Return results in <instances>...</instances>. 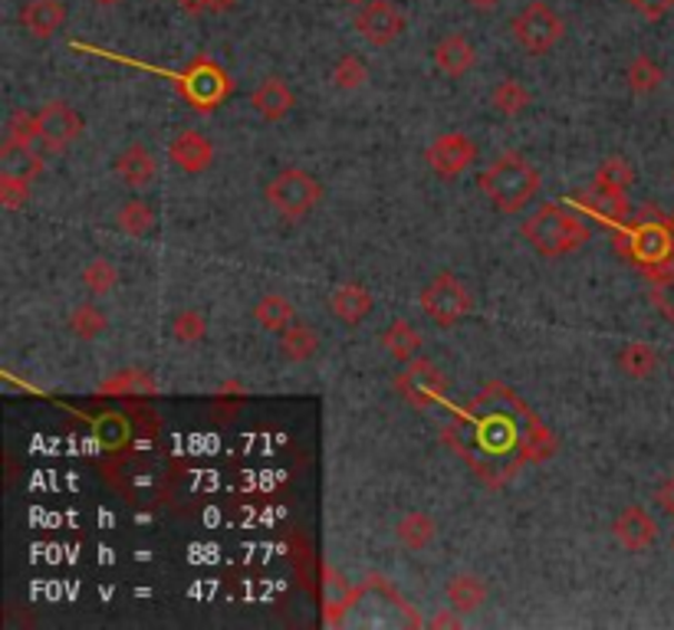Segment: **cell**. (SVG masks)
<instances>
[{
    "label": "cell",
    "mask_w": 674,
    "mask_h": 630,
    "mask_svg": "<svg viewBox=\"0 0 674 630\" xmlns=\"http://www.w3.org/2000/svg\"><path fill=\"white\" fill-rule=\"evenodd\" d=\"M480 191L500 213H517L536 198L539 171L526 161L524 154L507 151L480 174Z\"/></svg>",
    "instance_id": "6da1fadb"
},
{
    "label": "cell",
    "mask_w": 674,
    "mask_h": 630,
    "mask_svg": "<svg viewBox=\"0 0 674 630\" xmlns=\"http://www.w3.org/2000/svg\"><path fill=\"white\" fill-rule=\"evenodd\" d=\"M521 233L526 237V243L543 257H569L589 240V227L576 213L556 208V204H543L526 220Z\"/></svg>",
    "instance_id": "7a4b0ae2"
},
{
    "label": "cell",
    "mask_w": 674,
    "mask_h": 630,
    "mask_svg": "<svg viewBox=\"0 0 674 630\" xmlns=\"http://www.w3.org/2000/svg\"><path fill=\"white\" fill-rule=\"evenodd\" d=\"M511 33L517 40V47L526 50L529 57H543L553 47H559V40L566 37V23H563V17L549 3L533 0V3H526L524 10L514 13Z\"/></svg>",
    "instance_id": "3957f363"
},
{
    "label": "cell",
    "mask_w": 674,
    "mask_h": 630,
    "mask_svg": "<svg viewBox=\"0 0 674 630\" xmlns=\"http://www.w3.org/2000/svg\"><path fill=\"white\" fill-rule=\"evenodd\" d=\"M319 201H323V184L313 174H306L303 168H284L267 184V204L290 220L306 217Z\"/></svg>",
    "instance_id": "277c9868"
},
{
    "label": "cell",
    "mask_w": 674,
    "mask_h": 630,
    "mask_svg": "<svg viewBox=\"0 0 674 630\" xmlns=\"http://www.w3.org/2000/svg\"><path fill=\"white\" fill-rule=\"evenodd\" d=\"M422 309H425V316H428L432 322H438V326H457L460 319L470 316L474 296H470V289L464 286L460 277L442 270L435 280L422 289Z\"/></svg>",
    "instance_id": "5b68a950"
},
{
    "label": "cell",
    "mask_w": 674,
    "mask_h": 630,
    "mask_svg": "<svg viewBox=\"0 0 674 630\" xmlns=\"http://www.w3.org/2000/svg\"><path fill=\"white\" fill-rule=\"evenodd\" d=\"M395 388L398 394L415 404V408H432L442 401V394L448 391V381L442 374V368L428 358H412L405 361V371L395 378Z\"/></svg>",
    "instance_id": "8992f818"
},
{
    "label": "cell",
    "mask_w": 674,
    "mask_h": 630,
    "mask_svg": "<svg viewBox=\"0 0 674 630\" xmlns=\"http://www.w3.org/2000/svg\"><path fill=\"white\" fill-rule=\"evenodd\" d=\"M37 122H40V144L47 151H63L73 141L82 139V132H86L82 116L76 112L70 102H60V99L40 106L37 109Z\"/></svg>",
    "instance_id": "52a82bcc"
},
{
    "label": "cell",
    "mask_w": 674,
    "mask_h": 630,
    "mask_svg": "<svg viewBox=\"0 0 674 630\" xmlns=\"http://www.w3.org/2000/svg\"><path fill=\"white\" fill-rule=\"evenodd\" d=\"M356 30L366 43L388 47L405 33V13L391 0H369L356 13Z\"/></svg>",
    "instance_id": "ba28073f"
},
{
    "label": "cell",
    "mask_w": 674,
    "mask_h": 630,
    "mask_svg": "<svg viewBox=\"0 0 674 630\" xmlns=\"http://www.w3.org/2000/svg\"><path fill=\"white\" fill-rule=\"evenodd\" d=\"M425 161L438 178H460L477 161V144L464 132H448V136H438L428 144Z\"/></svg>",
    "instance_id": "9c48e42d"
},
{
    "label": "cell",
    "mask_w": 674,
    "mask_h": 630,
    "mask_svg": "<svg viewBox=\"0 0 674 630\" xmlns=\"http://www.w3.org/2000/svg\"><path fill=\"white\" fill-rule=\"evenodd\" d=\"M181 92L198 106V109H215L227 96V76L211 60H195L188 72L181 76Z\"/></svg>",
    "instance_id": "30bf717a"
},
{
    "label": "cell",
    "mask_w": 674,
    "mask_h": 630,
    "mask_svg": "<svg viewBox=\"0 0 674 630\" xmlns=\"http://www.w3.org/2000/svg\"><path fill=\"white\" fill-rule=\"evenodd\" d=\"M612 536L625 552H645L658 539V522L645 506H625L612 522Z\"/></svg>",
    "instance_id": "8fae6325"
},
{
    "label": "cell",
    "mask_w": 674,
    "mask_h": 630,
    "mask_svg": "<svg viewBox=\"0 0 674 630\" xmlns=\"http://www.w3.org/2000/svg\"><path fill=\"white\" fill-rule=\"evenodd\" d=\"M250 106L254 112L264 119V122H284L294 106H297V96L294 89L280 79V76H267L264 82H257V89L250 92Z\"/></svg>",
    "instance_id": "7c38bea8"
},
{
    "label": "cell",
    "mask_w": 674,
    "mask_h": 630,
    "mask_svg": "<svg viewBox=\"0 0 674 630\" xmlns=\"http://www.w3.org/2000/svg\"><path fill=\"white\" fill-rule=\"evenodd\" d=\"M63 23H67L63 0H23V7H20V27L37 40L57 37L63 30Z\"/></svg>",
    "instance_id": "4fadbf2b"
},
{
    "label": "cell",
    "mask_w": 674,
    "mask_h": 630,
    "mask_svg": "<svg viewBox=\"0 0 674 630\" xmlns=\"http://www.w3.org/2000/svg\"><path fill=\"white\" fill-rule=\"evenodd\" d=\"M168 158H171L175 168H181L185 174H201V171H208L211 161H215V144L205 139L201 132L185 129V132H178V136L171 139V144H168Z\"/></svg>",
    "instance_id": "5bb4252c"
},
{
    "label": "cell",
    "mask_w": 674,
    "mask_h": 630,
    "mask_svg": "<svg viewBox=\"0 0 674 630\" xmlns=\"http://www.w3.org/2000/svg\"><path fill=\"white\" fill-rule=\"evenodd\" d=\"M373 309V292H369L363 282H339V286L329 292V312H333V319H339V322H346V326L366 322Z\"/></svg>",
    "instance_id": "9a60e30c"
},
{
    "label": "cell",
    "mask_w": 674,
    "mask_h": 630,
    "mask_svg": "<svg viewBox=\"0 0 674 630\" xmlns=\"http://www.w3.org/2000/svg\"><path fill=\"white\" fill-rule=\"evenodd\" d=\"M573 204H579L586 213L599 217L605 223H615V227L628 223V213H632V210H628V201H625V191L605 188L599 181H596L593 188L573 194Z\"/></svg>",
    "instance_id": "2e32d148"
},
{
    "label": "cell",
    "mask_w": 674,
    "mask_h": 630,
    "mask_svg": "<svg viewBox=\"0 0 674 630\" xmlns=\"http://www.w3.org/2000/svg\"><path fill=\"white\" fill-rule=\"evenodd\" d=\"M674 253V233L662 223H642L632 230V257L648 263V267H658V263H668Z\"/></svg>",
    "instance_id": "e0dca14e"
},
{
    "label": "cell",
    "mask_w": 674,
    "mask_h": 630,
    "mask_svg": "<svg viewBox=\"0 0 674 630\" xmlns=\"http://www.w3.org/2000/svg\"><path fill=\"white\" fill-rule=\"evenodd\" d=\"M435 67L450 76V79H460L477 67V50L460 37V33H448L435 43Z\"/></svg>",
    "instance_id": "ac0fdd59"
},
{
    "label": "cell",
    "mask_w": 674,
    "mask_h": 630,
    "mask_svg": "<svg viewBox=\"0 0 674 630\" xmlns=\"http://www.w3.org/2000/svg\"><path fill=\"white\" fill-rule=\"evenodd\" d=\"M116 174L129 184V188H146L155 178V154L142 141H132L129 148L119 151L116 158Z\"/></svg>",
    "instance_id": "d6986e66"
},
{
    "label": "cell",
    "mask_w": 674,
    "mask_h": 630,
    "mask_svg": "<svg viewBox=\"0 0 674 630\" xmlns=\"http://www.w3.org/2000/svg\"><path fill=\"white\" fill-rule=\"evenodd\" d=\"M395 536H398V542H402L408 552H425V549L435 542V536H438V522H435L428 512L415 509V512H405V516L398 519Z\"/></svg>",
    "instance_id": "ffe728a7"
},
{
    "label": "cell",
    "mask_w": 674,
    "mask_h": 630,
    "mask_svg": "<svg viewBox=\"0 0 674 630\" xmlns=\"http://www.w3.org/2000/svg\"><path fill=\"white\" fill-rule=\"evenodd\" d=\"M43 171V158L33 151V144H20V141L3 139L0 141V174H17L33 181Z\"/></svg>",
    "instance_id": "44dd1931"
},
{
    "label": "cell",
    "mask_w": 674,
    "mask_h": 630,
    "mask_svg": "<svg viewBox=\"0 0 674 630\" xmlns=\"http://www.w3.org/2000/svg\"><path fill=\"white\" fill-rule=\"evenodd\" d=\"M448 601L457 614L480 611L487 604V581L477 574H454L448 581Z\"/></svg>",
    "instance_id": "7402d4cb"
},
{
    "label": "cell",
    "mask_w": 674,
    "mask_h": 630,
    "mask_svg": "<svg viewBox=\"0 0 674 630\" xmlns=\"http://www.w3.org/2000/svg\"><path fill=\"white\" fill-rule=\"evenodd\" d=\"M254 319H257V326H260L264 332L280 336V332H287V329L297 322V309H294V302L284 299V296H264V299L254 306Z\"/></svg>",
    "instance_id": "603a6c76"
},
{
    "label": "cell",
    "mask_w": 674,
    "mask_h": 630,
    "mask_svg": "<svg viewBox=\"0 0 674 630\" xmlns=\"http://www.w3.org/2000/svg\"><path fill=\"white\" fill-rule=\"evenodd\" d=\"M658 364H662V358H658V351L652 349L648 342H628L625 349L618 351V368L632 381L652 378L658 371Z\"/></svg>",
    "instance_id": "cb8c5ba5"
},
{
    "label": "cell",
    "mask_w": 674,
    "mask_h": 630,
    "mask_svg": "<svg viewBox=\"0 0 674 630\" xmlns=\"http://www.w3.org/2000/svg\"><path fill=\"white\" fill-rule=\"evenodd\" d=\"M381 346L395 358V361H412L422 351V336L412 322L395 319L385 332H381Z\"/></svg>",
    "instance_id": "d4e9b609"
},
{
    "label": "cell",
    "mask_w": 674,
    "mask_h": 630,
    "mask_svg": "<svg viewBox=\"0 0 674 630\" xmlns=\"http://www.w3.org/2000/svg\"><path fill=\"white\" fill-rule=\"evenodd\" d=\"M490 102H494V109L500 116L517 119V116H524L526 109L533 106V96H529V89H526L521 79H500L494 86V92H490Z\"/></svg>",
    "instance_id": "484cf974"
},
{
    "label": "cell",
    "mask_w": 674,
    "mask_h": 630,
    "mask_svg": "<svg viewBox=\"0 0 674 630\" xmlns=\"http://www.w3.org/2000/svg\"><path fill=\"white\" fill-rule=\"evenodd\" d=\"M280 351H284V358H290V361H309V358L319 351V336H316V329H309V326H303V322H294L287 332H280Z\"/></svg>",
    "instance_id": "4316f807"
},
{
    "label": "cell",
    "mask_w": 674,
    "mask_h": 630,
    "mask_svg": "<svg viewBox=\"0 0 674 630\" xmlns=\"http://www.w3.org/2000/svg\"><path fill=\"white\" fill-rule=\"evenodd\" d=\"M116 223L129 237H149L151 227H155V208H151L149 201H142V198H132V201L122 204Z\"/></svg>",
    "instance_id": "83f0119b"
},
{
    "label": "cell",
    "mask_w": 674,
    "mask_h": 630,
    "mask_svg": "<svg viewBox=\"0 0 674 630\" xmlns=\"http://www.w3.org/2000/svg\"><path fill=\"white\" fill-rule=\"evenodd\" d=\"M106 326H109V319H106V312L96 302H82V306H76L73 312H70V332H73L76 339H82V342L99 339L106 332Z\"/></svg>",
    "instance_id": "f1b7e54d"
},
{
    "label": "cell",
    "mask_w": 674,
    "mask_h": 630,
    "mask_svg": "<svg viewBox=\"0 0 674 630\" xmlns=\"http://www.w3.org/2000/svg\"><path fill=\"white\" fill-rule=\"evenodd\" d=\"M625 82H628V89L632 92H638V96H648V92H655L662 82H665V70L652 60V57H635L632 60V67L625 70Z\"/></svg>",
    "instance_id": "f546056e"
},
{
    "label": "cell",
    "mask_w": 674,
    "mask_h": 630,
    "mask_svg": "<svg viewBox=\"0 0 674 630\" xmlns=\"http://www.w3.org/2000/svg\"><path fill=\"white\" fill-rule=\"evenodd\" d=\"M82 286L92 292V296H109V292H116V286H119V267L112 263V260H89L86 267H82Z\"/></svg>",
    "instance_id": "4dcf8cb0"
},
{
    "label": "cell",
    "mask_w": 674,
    "mask_h": 630,
    "mask_svg": "<svg viewBox=\"0 0 674 630\" xmlns=\"http://www.w3.org/2000/svg\"><path fill=\"white\" fill-rule=\"evenodd\" d=\"M366 79H369V67H366V60H363L359 53H346V57H339L336 67H333V86L343 89V92L363 89Z\"/></svg>",
    "instance_id": "1f68e13d"
},
{
    "label": "cell",
    "mask_w": 674,
    "mask_h": 630,
    "mask_svg": "<svg viewBox=\"0 0 674 630\" xmlns=\"http://www.w3.org/2000/svg\"><path fill=\"white\" fill-rule=\"evenodd\" d=\"M205 332H208V319H205L198 309H185V312H178V316L171 319V339L181 342V346L201 342Z\"/></svg>",
    "instance_id": "d6a6232c"
},
{
    "label": "cell",
    "mask_w": 674,
    "mask_h": 630,
    "mask_svg": "<svg viewBox=\"0 0 674 630\" xmlns=\"http://www.w3.org/2000/svg\"><path fill=\"white\" fill-rule=\"evenodd\" d=\"M596 181L605 188H615V191H628L635 184V168L622 154H608L596 171Z\"/></svg>",
    "instance_id": "836d02e7"
},
{
    "label": "cell",
    "mask_w": 674,
    "mask_h": 630,
    "mask_svg": "<svg viewBox=\"0 0 674 630\" xmlns=\"http://www.w3.org/2000/svg\"><path fill=\"white\" fill-rule=\"evenodd\" d=\"M3 139L20 141V144H33L40 141V122H37V112H27V109H17L7 126H3Z\"/></svg>",
    "instance_id": "e575fe53"
},
{
    "label": "cell",
    "mask_w": 674,
    "mask_h": 630,
    "mask_svg": "<svg viewBox=\"0 0 674 630\" xmlns=\"http://www.w3.org/2000/svg\"><path fill=\"white\" fill-rule=\"evenodd\" d=\"M30 201V181L17 174H0V204L7 210L27 208Z\"/></svg>",
    "instance_id": "d590c367"
},
{
    "label": "cell",
    "mask_w": 674,
    "mask_h": 630,
    "mask_svg": "<svg viewBox=\"0 0 674 630\" xmlns=\"http://www.w3.org/2000/svg\"><path fill=\"white\" fill-rule=\"evenodd\" d=\"M102 391H112V394H136V391H151V381L146 371L126 368V371H119L116 378H109V381L102 384Z\"/></svg>",
    "instance_id": "8d00e7d4"
},
{
    "label": "cell",
    "mask_w": 674,
    "mask_h": 630,
    "mask_svg": "<svg viewBox=\"0 0 674 630\" xmlns=\"http://www.w3.org/2000/svg\"><path fill=\"white\" fill-rule=\"evenodd\" d=\"M652 302H655V309L674 326V270H668L665 277H658L655 289H652Z\"/></svg>",
    "instance_id": "74e56055"
},
{
    "label": "cell",
    "mask_w": 674,
    "mask_h": 630,
    "mask_svg": "<svg viewBox=\"0 0 674 630\" xmlns=\"http://www.w3.org/2000/svg\"><path fill=\"white\" fill-rule=\"evenodd\" d=\"M642 17H648V20H658V17H665L668 10L674 7V0H628Z\"/></svg>",
    "instance_id": "f35d334b"
},
{
    "label": "cell",
    "mask_w": 674,
    "mask_h": 630,
    "mask_svg": "<svg viewBox=\"0 0 674 630\" xmlns=\"http://www.w3.org/2000/svg\"><path fill=\"white\" fill-rule=\"evenodd\" d=\"M658 502H662V509H665L668 516H674V473L665 480V487L658 490Z\"/></svg>",
    "instance_id": "ab89813d"
},
{
    "label": "cell",
    "mask_w": 674,
    "mask_h": 630,
    "mask_svg": "<svg viewBox=\"0 0 674 630\" xmlns=\"http://www.w3.org/2000/svg\"><path fill=\"white\" fill-rule=\"evenodd\" d=\"M178 7H181V13H188V17H201V13H208L205 0H178Z\"/></svg>",
    "instance_id": "60d3db41"
},
{
    "label": "cell",
    "mask_w": 674,
    "mask_h": 630,
    "mask_svg": "<svg viewBox=\"0 0 674 630\" xmlns=\"http://www.w3.org/2000/svg\"><path fill=\"white\" fill-rule=\"evenodd\" d=\"M240 0H205V7L211 10V13H225L230 7H237Z\"/></svg>",
    "instance_id": "b9f144b4"
},
{
    "label": "cell",
    "mask_w": 674,
    "mask_h": 630,
    "mask_svg": "<svg viewBox=\"0 0 674 630\" xmlns=\"http://www.w3.org/2000/svg\"><path fill=\"white\" fill-rule=\"evenodd\" d=\"M432 624H435V628H460V618H454V614H438Z\"/></svg>",
    "instance_id": "7bdbcfd3"
},
{
    "label": "cell",
    "mask_w": 674,
    "mask_h": 630,
    "mask_svg": "<svg viewBox=\"0 0 674 630\" xmlns=\"http://www.w3.org/2000/svg\"><path fill=\"white\" fill-rule=\"evenodd\" d=\"M464 3H470L474 10H494V7H497L500 0H464Z\"/></svg>",
    "instance_id": "ee69618b"
},
{
    "label": "cell",
    "mask_w": 674,
    "mask_h": 630,
    "mask_svg": "<svg viewBox=\"0 0 674 630\" xmlns=\"http://www.w3.org/2000/svg\"><path fill=\"white\" fill-rule=\"evenodd\" d=\"M343 3H356V7H363V3H369V0H343Z\"/></svg>",
    "instance_id": "f6af8a7d"
},
{
    "label": "cell",
    "mask_w": 674,
    "mask_h": 630,
    "mask_svg": "<svg viewBox=\"0 0 674 630\" xmlns=\"http://www.w3.org/2000/svg\"><path fill=\"white\" fill-rule=\"evenodd\" d=\"M96 3H102V7H112V3H119V0H96Z\"/></svg>",
    "instance_id": "bcb514c9"
}]
</instances>
